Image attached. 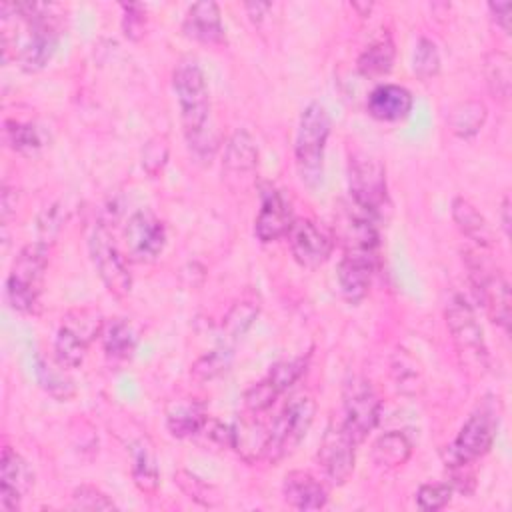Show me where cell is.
<instances>
[{
	"label": "cell",
	"instance_id": "cell-1",
	"mask_svg": "<svg viewBox=\"0 0 512 512\" xmlns=\"http://www.w3.org/2000/svg\"><path fill=\"white\" fill-rule=\"evenodd\" d=\"M172 88L180 108V120L188 148L198 158H210L214 138L210 136V94L206 76L194 58H182L172 72Z\"/></svg>",
	"mask_w": 512,
	"mask_h": 512
},
{
	"label": "cell",
	"instance_id": "cell-2",
	"mask_svg": "<svg viewBox=\"0 0 512 512\" xmlns=\"http://www.w3.org/2000/svg\"><path fill=\"white\" fill-rule=\"evenodd\" d=\"M330 136V114L320 102H310L298 120L294 158L296 168L304 184L310 188L322 182L324 174V152Z\"/></svg>",
	"mask_w": 512,
	"mask_h": 512
},
{
	"label": "cell",
	"instance_id": "cell-3",
	"mask_svg": "<svg viewBox=\"0 0 512 512\" xmlns=\"http://www.w3.org/2000/svg\"><path fill=\"white\" fill-rule=\"evenodd\" d=\"M48 244L36 240L26 244L14 258L6 278V300L16 312H32L38 304L48 270Z\"/></svg>",
	"mask_w": 512,
	"mask_h": 512
},
{
	"label": "cell",
	"instance_id": "cell-4",
	"mask_svg": "<svg viewBox=\"0 0 512 512\" xmlns=\"http://www.w3.org/2000/svg\"><path fill=\"white\" fill-rule=\"evenodd\" d=\"M498 410L492 402L478 406L462 424L456 438L442 450L444 464L452 470L466 468L486 456L494 444L498 430Z\"/></svg>",
	"mask_w": 512,
	"mask_h": 512
},
{
	"label": "cell",
	"instance_id": "cell-5",
	"mask_svg": "<svg viewBox=\"0 0 512 512\" xmlns=\"http://www.w3.org/2000/svg\"><path fill=\"white\" fill-rule=\"evenodd\" d=\"M314 416H316V402L310 394L302 392L292 396L284 404L272 428L268 430L262 458L268 460L270 464H276L286 456H290L308 434L314 422Z\"/></svg>",
	"mask_w": 512,
	"mask_h": 512
},
{
	"label": "cell",
	"instance_id": "cell-6",
	"mask_svg": "<svg viewBox=\"0 0 512 512\" xmlns=\"http://www.w3.org/2000/svg\"><path fill=\"white\" fill-rule=\"evenodd\" d=\"M104 318L90 308H78L64 316L56 338L54 358L60 368H78L94 338L100 336Z\"/></svg>",
	"mask_w": 512,
	"mask_h": 512
},
{
	"label": "cell",
	"instance_id": "cell-7",
	"mask_svg": "<svg viewBox=\"0 0 512 512\" xmlns=\"http://www.w3.org/2000/svg\"><path fill=\"white\" fill-rule=\"evenodd\" d=\"M446 324L452 334L454 346L466 368L478 372L488 370L490 356L484 342L482 328L476 320V314L464 296H454L446 306Z\"/></svg>",
	"mask_w": 512,
	"mask_h": 512
},
{
	"label": "cell",
	"instance_id": "cell-8",
	"mask_svg": "<svg viewBox=\"0 0 512 512\" xmlns=\"http://www.w3.org/2000/svg\"><path fill=\"white\" fill-rule=\"evenodd\" d=\"M382 402L374 386L362 376H350L342 388V424L360 444L378 424Z\"/></svg>",
	"mask_w": 512,
	"mask_h": 512
},
{
	"label": "cell",
	"instance_id": "cell-9",
	"mask_svg": "<svg viewBox=\"0 0 512 512\" xmlns=\"http://www.w3.org/2000/svg\"><path fill=\"white\" fill-rule=\"evenodd\" d=\"M348 184L352 206L376 218L386 206V170L382 162L366 152H356L350 156Z\"/></svg>",
	"mask_w": 512,
	"mask_h": 512
},
{
	"label": "cell",
	"instance_id": "cell-10",
	"mask_svg": "<svg viewBox=\"0 0 512 512\" xmlns=\"http://www.w3.org/2000/svg\"><path fill=\"white\" fill-rule=\"evenodd\" d=\"M88 250H90L92 264H94L100 280L108 288V292H112L114 296H120V298L130 294V288H132L130 268L126 264V258L118 250L112 232L104 224H96L92 228V234L88 240Z\"/></svg>",
	"mask_w": 512,
	"mask_h": 512
},
{
	"label": "cell",
	"instance_id": "cell-11",
	"mask_svg": "<svg viewBox=\"0 0 512 512\" xmlns=\"http://www.w3.org/2000/svg\"><path fill=\"white\" fill-rule=\"evenodd\" d=\"M356 446L358 442L350 436V432L344 428L340 420H332L328 424L318 448V462L332 484L342 486L352 476L356 462Z\"/></svg>",
	"mask_w": 512,
	"mask_h": 512
},
{
	"label": "cell",
	"instance_id": "cell-12",
	"mask_svg": "<svg viewBox=\"0 0 512 512\" xmlns=\"http://www.w3.org/2000/svg\"><path fill=\"white\" fill-rule=\"evenodd\" d=\"M286 236L294 260L306 270H316L326 264L334 248L332 234L312 218L294 220Z\"/></svg>",
	"mask_w": 512,
	"mask_h": 512
},
{
	"label": "cell",
	"instance_id": "cell-13",
	"mask_svg": "<svg viewBox=\"0 0 512 512\" xmlns=\"http://www.w3.org/2000/svg\"><path fill=\"white\" fill-rule=\"evenodd\" d=\"M376 264L378 250L344 248L336 276L340 292L350 304H358L368 296Z\"/></svg>",
	"mask_w": 512,
	"mask_h": 512
},
{
	"label": "cell",
	"instance_id": "cell-14",
	"mask_svg": "<svg viewBox=\"0 0 512 512\" xmlns=\"http://www.w3.org/2000/svg\"><path fill=\"white\" fill-rule=\"evenodd\" d=\"M128 254L136 260H154L166 246V226L148 208L134 212L124 228Z\"/></svg>",
	"mask_w": 512,
	"mask_h": 512
},
{
	"label": "cell",
	"instance_id": "cell-15",
	"mask_svg": "<svg viewBox=\"0 0 512 512\" xmlns=\"http://www.w3.org/2000/svg\"><path fill=\"white\" fill-rule=\"evenodd\" d=\"M32 484L34 472L30 464L14 448L4 446L0 458V508L4 512L18 510Z\"/></svg>",
	"mask_w": 512,
	"mask_h": 512
},
{
	"label": "cell",
	"instance_id": "cell-16",
	"mask_svg": "<svg viewBox=\"0 0 512 512\" xmlns=\"http://www.w3.org/2000/svg\"><path fill=\"white\" fill-rule=\"evenodd\" d=\"M292 224H294V216H292V206L288 198L274 188L264 190L260 210L254 220L256 238L262 244L276 242L288 234Z\"/></svg>",
	"mask_w": 512,
	"mask_h": 512
},
{
	"label": "cell",
	"instance_id": "cell-17",
	"mask_svg": "<svg viewBox=\"0 0 512 512\" xmlns=\"http://www.w3.org/2000/svg\"><path fill=\"white\" fill-rule=\"evenodd\" d=\"M476 276L474 286L484 302L490 318L508 332L510 328V284L502 274H490L480 264L472 272Z\"/></svg>",
	"mask_w": 512,
	"mask_h": 512
},
{
	"label": "cell",
	"instance_id": "cell-18",
	"mask_svg": "<svg viewBox=\"0 0 512 512\" xmlns=\"http://www.w3.org/2000/svg\"><path fill=\"white\" fill-rule=\"evenodd\" d=\"M182 30L188 38L202 44H210V46L222 44L226 40L220 8L216 2H210V0L196 2L188 8L182 22Z\"/></svg>",
	"mask_w": 512,
	"mask_h": 512
},
{
	"label": "cell",
	"instance_id": "cell-19",
	"mask_svg": "<svg viewBox=\"0 0 512 512\" xmlns=\"http://www.w3.org/2000/svg\"><path fill=\"white\" fill-rule=\"evenodd\" d=\"M284 502L294 510H320L328 504L326 486L310 472L292 470L282 484Z\"/></svg>",
	"mask_w": 512,
	"mask_h": 512
},
{
	"label": "cell",
	"instance_id": "cell-20",
	"mask_svg": "<svg viewBox=\"0 0 512 512\" xmlns=\"http://www.w3.org/2000/svg\"><path fill=\"white\" fill-rule=\"evenodd\" d=\"M412 104L414 100L408 88L400 84H380L368 94L366 110L380 122H398L410 116Z\"/></svg>",
	"mask_w": 512,
	"mask_h": 512
},
{
	"label": "cell",
	"instance_id": "cell-21",
	"mask_svg": "<svg viewBox=\"0 0 512 512\" xmlns=\"http://www.w3.org/2000/svg\"><path fill=\"white\" fill-rule=\"evenodd\" d=\"M208 426V412L200 400L180 398L166 408V428L174 438H190Z\"/></svg>",
	"mask_w": 512,
	"mask_h": 512
},
{
	"label": "cell",
	"instance_id": "cell-22",
	"mask_svg": "<svg viewBox=\"0 0 512 512\" xmlns=\"http://www.w3.org/2000/svg\"><path fill=\"white\" fill-rule=\"evenodd\" d=\"M222 166L230 176L252 174L258 166V146L248 130H236L226 146Z\"/></svg>",
	"mask_w": 512,
	"mask_h": 512
},
{
	"label": "cell",
	"instance_id": "cell-23",
	"mask_svg": "<svg viewBox=\"0 0 512 512\" xmlns=\"http://www.w3.org/2000/svg\"><path fill=\"white\" fill-rule=\"evenodd\" d=\"M410 454H412V442L400 430H390L378 436L372 444V460L382 470H394L404 466Z\"/></svg>",
	"mask_w": 512,
	"mask_h": 512
},
{
	"label": "cell",
	"instance_id": "cell-24",
	"mask_svg": "<svg viewBox=\"0 0 512 512\" xmlns=\"http://www.w3.org/2000/svg\"><path fill=\"white\" fill-rule=\"evenodd\" d=\"M452 220L468 240L476 242L478 246L492 244V230L486 218L478 212V208L470 200L462 196H456L452 200Z\"/></svg>",
	"mask_w": 512,
	"mask_h": 512
},
{
	"label": "cell",
	"instance_id": "cell-25",
	"mask_svg": "<svg viewBox=\"0 0 512 512\" xmlns=\"http://www.w3.org/2000/svg\"><path fill=\"white\" fill-rule=\"evenodd\" d=\"M100 340L110 360H128L136 350V332L124 318L104 320Z\"/></svg>",
	"mask_w": 512,
	"mask_h": 512
},
{
	"label": "cell",
	"instance_id": "cell-26",
	"mask_svg": "<svg viewBox=\"0 0 512 512\" xmlns=\"http://www.w3.org/2000/svg\"><path fill=\"white\" fill-rule=\"evenodd\" d=\"M132 454V480L136 488L148 496L156 494L160 486V472L158 460L154 456L152 446L146 440H138L130 448Z\"/></svg>",
	"mask_w": 512,
	"mask_h": 512
},
{
	"label": "cell",
	"instance_id": "cell-27",
	"mask_svg": "<svg viewBox=\"0 0 512 512\" xmlns=\"http://www.w3.org/2000/svg\"><path fill=\"white\" fill-rule=\"evenodd\" d=\"M394 42L390 36H384L368 44L358 56V72L368 78H380L392 70L394 64Z\"/></svg>",
	"mask_w": 512,
	"mask_h": 512
},
{
	"label": "cell",
	"instance_id": "cell-28",
	"mask_svg": "<svg viewBox=\"0 0 512 512\" xmlns=\"http://www.w3.org/2000/svg\"><path fill=\"white\" fill-rule=\"evenodd\" d=\"M488 116L486 104L480 100H464L456 104L448 116V126L458 138H472L480 132Z\"/></svg>",
	"mask_w": 512,
	"mask_h": 512
},
{
	"label": "cell",
	"instance_id": "cell-29",
	"mask_svg": "<svg viewBox=\"0 0 512 512\" xmlns=\"http://www.w3.org/2000/svg\"><path fill=\"white\" fill-rule=\"evenodd\" d=\"M256 316H258V304H254L250 300L236 302L224 316V322H222L224 342L222 344H228L234 348V344L248 332V328L252 326Z\"/></svg>",
	"mask_w": 512,
	"mask_h": 512
},
{
	"label": "cell",
	"instance_id": "cell-30",
	"mask_svg": "<svg viewBox=\"0 0 512 512\" xmlns=\"http://www.w3.org/2000/svg\"><path fill=\"white\" fill-rule=\"evenodd\" d=\"M234 358V348L228 344H220L218 348L202 354L190 368V376L196 382H210L218 376H222Z\"/></svg>",
	"mask_w": 512,
	"mask_h": 512
},
{
	"label": "cell",
	"instance_id": "cell-31",
	"mask_svg": "<svg viewBox=\"0 0 512 512\" xmlns=\"http://www.w3.org/2000/svg\"><path fill=\"white\" fill-rule=\"evenodd\" d=\"M4 140L14 152H20L26 156L36 154L44 146L40 130L34 124L18 122V120L4 122Z\"/></svg>",
	"mask_w": 512,
	"mask_h": 512
},
{
	"label": "cell",
	"instance_id": "cell-32",
	"mask_svg": "<svg viewBox=\"0 0 512 512\" xmlns=\"http://www.w3.org/2000/svg\"><path fill=\"white\" fill-rule=\"evenodd\" d=\"M34 374L38 384L58 402H66L76 394L72 380L66 378L60 370L52 368L42 356L34 358Z\"/></svg>",
	"mask_w": 512,
	"mask_h": 512
},
{
	"label": "cell",
	"instance_id": "cell-33",
	"mask_svg": "<svg viewBox=\"0 0 512 512\" xmlns=\"http://www.w3.org/2000/svg\"><path fill=\"white\" fill-rule=\"evenodd\" d=\"M486 82L494 98L508 100L510 86H512V72H510V58L504 52H490L484 62Z\"/></svg>",
	"mask_w": 512,
	"mask_h": 512
},
{
	"label": "cell",
	"instance_id": "cell-34",
	"mask_svg": "<svg viewBox=\"0 0 512 512\" xmlns=\"http://www.w3.org/2000/svg\"><path fill=\"white\" fill-rule=\"evenodd\" d=\"M412 70L420 80H430L440 70V54L430 38H420L412 54Z\"/></svg>",
	"mask_w": 512,
	"mask_h": 512
},
{
	"label": "cell",
	"instance_id": "cell-35",
	"mask_svg": "<svg viewBox=\"0 0 512 512\" xmlns=\"http://www.w3.org/2000/svg\"><path fill=\"white\" fill-rule=\"evenodd\" d=\"M306 368H308V358L298 356V358L276 362L274 366H270V372L266 376L278 388V392L284 394L288 388H292L302 378Z\"/></svg>",
	"mask_w": 512,
	"mask_h": 512
},
{
	"label": "cell",
	"instance_id": "cell-36",
	"mask_svg": "<svg viewBox=\"0 0 512 512\" xmlns=\"http://www.w3.org/2000/svg\"><path fill=\"white\" fill-rule=\"evenodd\" d=\"M454 492L452 482H426L416 492V506L426 512L442 510L450 504Z\"/></svg>",
	"mask_w": 512,
	"mask_h": 512
},
{
	"label": "cell",
	"instance_id": "cell-37",
	"mask_svg": "<svg viewBox=\"0 0 512 512\" xmlns=\"http://www.w3.org/2000/svg\"><path fill=\"white\" fill-rule=\"evenodd\" d=\"M278 396H280L278 388L270 382L268 376H264L260 382L252 384V386L244 392L242 402H244L246 412H250V414L256 416V414L268 410V408L276 402Z\"/></svg>",
	"mask_w": 512,
	"mask_h": 512
},
{
	"label": "cell",
	"instance_id": "cell-38",
	"mask_svg": "<svg viewBox=\"0 0 512 512\" xmlns=\"http://www.w3.org/2000/svg\"><path fill=\"white\" fill-rule=\"evenodd\" d=\"M70 506L74 510H112L116 508L114 500L102 492L96 486L90 484H82L78 488H74L72 496H70Z\"/></svg>",
	"mask_w": 512,
	"mask_h": 512
},
{
	"label": "cell",
	"instance_id": "cell-39",
	"mask_svg": "<svg viewBox=\"0 0 512 512\" xmlns=\"http://www.w3.org/2000/svg\"><path fill=\"white\" fill-rule=\"evenodd\" d=\"M168 158V144L164 136H156L152 138L146 146H144V154H142V166L146 168V172L150 174H158L162 170V166L166 164Z\"/></svg>",
	"mask_w": 512,
	"mask_h": 512
},
{
	"label": "cell",
	"instance_id": "cell-40",
	"mask_svg": "<svg viewBox=\"0 0 512 512\" xmlns=\"http://www.w3.org/2000/svg\"><path fill=\"white\" fill-rule=\"evenodd\" d=\"M122 28L128 38H140L144 32V10L140 4H122Z\"/></svg>",
	"mask_w": 512,
	"mask_h": 512
},
{
	"label": "cell",
	"instance_id": "cell-41",
	"mask_svg": "<svg viewBox=\"0 0 512 512\" xmlns=\"http://www.w3.org/2000/svg\"><path fill=\"white\" fill-rule=\"evenodd\" d=\"M488 10L494 18V22L508 34L510 32V12H512V2H488Z\"/></svg>",
	"mask_w": 512,
	"mask_h": 512
},
{
	"label": "cell",
	"instance_id": "cell-42",
	"mask_svg": "<svg viewBox=\"0 0 512 512\" xmlns=\"http://www.w3.org/2000/svg\"><path fill=\"white\" fill-rule=\"evenodd\" d=\"M244 8H246V12L250 14V18L254 22H260L262 16L270 10V4H266V2H252V4H246Z\"/></svg>",
	"mask_w": 512,
	"mask_h": 512
},
{
	"label": "cell",
	"instance_id": "cell-43",
	"mask_svg": "<svg viewBox=\"0 0 512 512\" xmlns=\"http://www.w3.org/2000/svg\"><path fill=\"white\" fill-rule=\"evenodd\" d=\"M500 218H502V230H504V234L510 236V224H512V220H510V198H508V196H504V200H502Z\"/></svg>",
	"mask_w": 512,
	"mask_h": 512
}]
</instances>
